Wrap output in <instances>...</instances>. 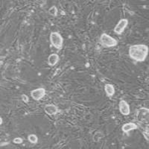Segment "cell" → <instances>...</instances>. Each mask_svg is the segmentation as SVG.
<instances>
[{"label": "cell", "instance_id": "15", "mask_svg": "<svg viewBox=\"0 0 149 149\" xmlns=\"http://www.w3.org/2000/svg\"><path fill=\"white\" fill-rule=\"evenodd\" d=\"M22 101H23L25 103H28L29 102V97L28 95H25V94H22Z\"/></svg>", "mask_w": 149, "mask_h": 149}, {"label": "cell", "instance_id": "10", "mask_svg": "<svg viewBox=\"0 0 149 149\" xmlns=\"http://www.w3.org/2000/svg\"><path fill=\"white\" fill-rule=\"evenodd\" d=\"M58 61H59V56L58 54L53 53V54H50L48 58V64L51 66H54V65L57 64Z\"/></svg>", "mask_w": 149, "mask_h": 149}, {"label": "cell", "instance_id": "6", "mask_svg": "<svg viewBox=\"0 0 149 149\" xmlns=\"http://www.w3.org/2000/svg\"><path fill=\"white\" fill-rule=\"evenodd\" d=\"M45 95H46V90L42 87L35 89L31 92V95L35 101H39L42 99L45 96Z\"/></svg>", "mask_w": 149, "mask_h": 149}, {"label": "cell", "instance_id": "14", "mask_svg": "<svg viewBox=\"0 0 149 149\" xmlns=\"http://www.w3.org/2000/svg\"><path fill=\"white\" fill-rule=\"evenodd\" d=\"M13 142H14V143H16V144H21V143H22V142H23V140H22V138H15V139L13 140Z\"/></svg>", "mask_w": 149, "mask_h": 149}, {"label": "cell", "instance_id": "2", "mask_svg": "<svg viewBox=\"0 0 149 149\" xmlns=\"http://www.w3.org/2000/svg\"><path fill=\"white\" fill-rule=\"evenodd\" d=\"M49 38H50V42H51L52 45L54 48H56L57 49H62L63 44V39L60 33L56 32V31L52 32Z\"/></svg>", "mask_w": 149, "mask_h": 149}, {"label": "cell", "instance_id": "11", "mask_svg": "<svg viewBox=\"0 0 149 149\" xmlns=\"http://www.w3.org/2000/svg\"><path fill=\"white\" fill-rule=\"evenodd\" d=\"M104 91L108 97H112L115 94V88H114L113 85L110 84H107L104 86Z\"/></svg>", "mask_w": 149, "mask_h": 149}, {"label": "cell", "instance_id": "16", "mask_svg": "<svg viewBox=\"0 0 149 149\" xmlns=\"http://www.w3.org/2000/svg\"><path fill=\"white\" fill-rule=\"evenodd\" d=\"M142 134H143V135H144V136H145V138L146 139V140L148 142V139H149V138H148V130H147V131H143V132H142Z\"/></svg>", "mask_w": 149, "mask_h": 149}, {"label": "cell", "instance_id": "1", "mask_svg": "<svg viewBox=\"0 0 149 149\" xmlns=\"http://www.w3.org/2000/svg\"><path fill=\"white\" fill-rule=\"evenodd\" d=\"M149 49L146 45L136 44L129 47L128 54L130 58L137 62H142L147 58Z\"/></svg>", "mask_w": 149, "mask_h": 149}, {"label": "cell", "instance_id": "8", "mask_svg": "<svg viewBox=\"0 0 149 149\" xmlns=\"http://www.w3.org/2000/svg\"><path fill=\"white\" fill-rule=\"evenodd\" d=\"M45 112L49 116L55 115L58 113V107L54 104H47L45 106Z\"/></svg>", "mask_w": 149, "mask_h": 149}, {"label": "cell", "instance_id": "4", "mask_svg": "<svg viewBox=\"0 0 149 149\" xmlns=\"http://www.w3.org/2000/svg\"><path fill=\"white\" fill-rule=\"evenodd\" d=\"M148 114L149 110L148 108L142 107L137 111V119L139 122L142 124L148 123Z\"/></svg>", "mask_w": 149, "mask_h": 149}, {"label": "cell", "instance_id": "12", "mask_svg": "<svg viewBox=\"0 0 149 149\" xmlns=\"http://www.w3.org/2000/svg\"><path fill=\"white\" fill-rule=\"evenodd\" d=\"M28 139L32 144H36L38 142V138H37V135H35V134H30V135H29Z\"/></svg>", "mask_w": 149, "mask_h": 149}, {"label": "cell", "instance_id": "13", "mask_svg": "<svg viewBox=\"0 0 149 149\" xmlns=\"http://www.w3.org/2000/svg\"><path fill=\"white\" fill-rule=\"evenodd\" d=\"M49 13L51 14L52 16H53V17H56V16L58 15V8H56V6L53 5L52 7H51L49 8Z\"/></svg>", "mask_w": 149, "mask_h": 149}, {"label": "cell", "instance_id": "9", "mask_svg": "<svg viewBox=\"0 0 149 149\" xmlns=\"http://www.w3.org/2000/svg\"><path fill=\"white\" fill-rule=\"evenodd\" d=\"M137 128V125H136L135 123H133V122L125 124V125H123L122 127V130L124 133H128L130 130H136V129Z\"/></svg>", "mask_w": 149, "mask_h": 149}, {"label": "cell", "instance_id": "5", "mask_svg": "<svg viewBox=\"0 0 149 149\" xmlns=\"http://www.w3.org/2000/svg\"><path fill=\"white\" fill-rule=\"evenodd\" d=\"M127 25H128V20L127 19H122L114 28V32L116 33L117 34H122Z\"/></svg>", "mask_w": 149, "mask_h": 149}, {"label": "cell", "instance_id": "3", "mask_svg": "<svg viewBox=\"0 0 149 149\" xmlns=\"http://www.w3.org/2000/svg\"><path fill=\"white\" fill-rule=\"evenodd\" d=\"M100 41L102 46L106 48L114 47V46H116L118 44V42H117L116 40L114 39L113 37L108 35L106 33H103L101 35Z\"/></svg>", "mask_w": 149, "mask_h": 149}, {"label": "cell", "instance_id": "17", "mask_svg": "<svg viewBox=\"0 0 149 149\" xmlns=\"http://www.w3.org/2000/svg\"><path fill=\"white\" fill-rule=\"evenodd\" d=\"M0 122H0V125H2V117L0 118Z\"/></svg>", "mask_w": 149, "mask_h": 149}, {"label": "cell", "instance_id": "7", "mask_svg": "<svg viewBox=\"0 0 149 149\" xmlns=\"http://www.w3.org/2000/svg\"><path fill=\"white\" fill-rule=\"evenodd\" d=\"M119 111L123 116H128L130 113V106L125 100H121L119 102Z\"/></svg>", "mask_w": 149, "mask_h": 149}]
</instances>
